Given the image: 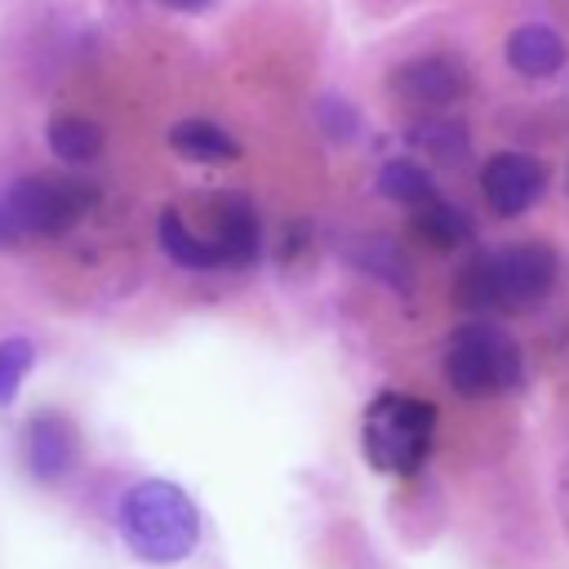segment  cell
<instances>
[{"label":"cell","mask_w":569,"mask_h":569,"mask_svg":"<svg viewBox=\"0 0 569 569\" xmlns=\"http://www.w3.org/2000/svg\"><path fill=\"white\" fill-rule=\"evenodd\" d=\"M556 284V253L538 240L502 244L489 253H476L458 271V307L471 316L493 311H525L542 302Z\"/></svg>","instance_id":"obj_1"},{"label":"cell","mask_w":569,"mask_h":569,"mask_svg":"<svg viewBox=\"0 0 569 569\" xmlns=\"http://www.w3.org/2000/svg\"><path fill=\"white\" fill-rule=\"evenodd\" d=\"M120 533L133 547V556H142L151 565H173V560L196 551L200 516L178 485L142 480L120 502Z\"/></svg>","instance_id":"obj_2"},{"label":"cell","mask_w":569,"mask_h":569,"mask_svg":"<svg viewBox=\"0 0 569 569\" xmlns=\"http://www.w3.org/2000/svg\"><path fill=\"white\" fill-rule=\"evenodd\" d=\"M445 378L458 396H498L520 382V347L489 320H471L445 342Z\"/></svg>","instance_id":"obj_3"},{"label":"cell","mask_w":569,"mask_h":569,"mask_svg":"<svg viewBox=\"0 0 569 569\" xmlns=\"http://www.w3.org/2000/svg\"><path fill=\"white\" fill-rule=\"evenodd\" d=\"M431 436H436V409L427 400L387 391L365 409V453L382 471L396 476L418 471L431 449Z\"/></svg>","instance_id":"obj_4"},{"label":"cell","mask_w":569,"mask_h":569,"mask_svg":"<svg viewBox=\"0 0 569 569\" xmlns=\"http://www.w3.org/2000/svg\"><path fill=\"white\" fill-rule=\"evenodd\" d=\"M22 236H62L93 204V187L71 173H27L4 191Z\"/></svg>","instance_id":"obj_5"},{"label":"cell","mask_w":569,"mask_h":569,"mask_svg":"<svg viewBox=\"0 0 569 569\" xmlns=\"http://www.w3.org/2000/svg\"><path fill=\"white\" fill-rule=\"evenodd\" d=\"M391 98L405 107H453L467 93V67L453 53H422L391 71Z\"/></svg>","instance_id":"obj_6"},{"label":"cell","mask_w":569,"mask_h":569,"mask_svg":"<svg viewBox=\"0 0 569 569\" xmlns=\"http://www.w3.org/2000/svg\"><path fill=\"white\" fill-rule=\"evenodd\" d=\"M542 182H547V169L525 156V151H498L485 160L480 169V191H485V204L498 213V218H516L525 213L538 196H542Z\"/></svg>","instance_id":"obj_7"},{"label":"cell","mask_w":569,"mask_h":569,"mask_svg":"<svg viewBox=\"0 0 569 569\" xmlns=\"http://www.w3.org/2000/svg\"><path fill=\"white\" fill-rule=\"evenodd\" d=\"M80 440L62 413H36L27 422V462L40 480H62L76 467Z\"/></svg>","instance_id":"obj_8"},{"label":"cell","mask_w":569,"mask_h":569,"mask_svg":"<svg viewBox=\"0 0 569 569\" xmlns=\"http://www.w3.org/2000/svg\"><path fill=\"white\" fill-rule=\"evenodd\" d=\"M213 249L222 267H249L262 253V231H258V213L244 196H227L213 213Z\"/></svg>","instance_id":"obj_9"},{"label":"cell","mask_w":569,"mask_h":569,"mask_svg":"<svg viewBox=\"0 0 569 569\" xmlns=\"http://www.w3.org/2000/svg\"><path fill=\"white\" fill-rule=\"evenodd\" d=\"M507 62H511V71H520L529 80L556 76L565 67V40L547 22H525L507 36Z\"/></svg>","instance_id":"obj_10"},{"label":"cell","mask_w":569,"mask_h":569,"mask_svg":"<svg viewBox=\"0 0 569 569\" xmlns=\"http://www.w3.org/2000/svg\"><path fill=\"white\" fill-rule=\"evenodd\" d=\"M169 147L196 164H227L240 156V142L231 133H222L213 120H178L169 129Z\"/></svg>","instance_id":"obj_11"},{"label":"cell","mask_w":569,"mask_h":569,"mask_svg":"<svg viewBox=\"0 0 569 569\" xmlns=\"http://www.w3.org/2000/svg\"><path fill=\"white\" fill-rule=\"evenodd\" d=\"M413 231H418L431 249H458V244H471V236H476L471 218H467L458 204L440 200V196H431L427 204L413 209Z\"/></svg>","instance_id":"obj_12"},{"label":"cell","mask_w":569,"mask_h":569,"mask_svg":"<svg viewBox=\"0 0 569 569\" xmlns=\"http://www.w3.org/2000/svg\"><path fill=\"white\" fill-rule=\"evenodd\" d=\"M409 147H418V151H427L431 160H440V164H462L467 160V124L458 120V116H427V120H413L409 124Z\"/></svg>","instance_id":"obj_13"},{"label":"cell","mask_w":569,"mask_h":569,"mask_svg":"<svg viewBox=\"0 0 569 569\" xmlns=\"http://www.w3.org/2000/svg\"><path fill=\"white\" fill-rule=\"evenodd\" d=\"M44 138H49V151L67 164H89L102 156V129L84 116H53L44 124Z\"/></svg>","instance_id":"obj_14"},{"label":"cell","mask_w":569,"mask_h":569,"mask_svg":"<svg viewBox=\"0 0 569 569\" xmlns=\"http://www.w3.org/2000/svg\"><path fill=\"white\" fill-rule=\"evenodd\" d=\"M342 253H347L365 276H378V280H387V284H396V289H405V284H409L405 253L396 249V240H391V236H351Z\"/></svg>","instance_id":"obj_15"},{"label":"cell","mask_w":569,"mask_h":569,"mask_svg":"<svg viewBox=\"0 0 569 569\" xmlns=\"http://www.w3.org/2000/svg\"><path fill=\"white\" fill-rule=\"evenodd\" d=\"M156 240H160V249H164L178 267H222L213 240L191 236L178 209H164V213H160V222H156Z\"/></svg>","instance_id":"obj_16"},{"label":"cell","mask_w":569,"mask_h":569,"mask_svg":"<svg viewBox=\"0 0 569 569\" xmlns=\"http://www.w3.org/2000/svg\"><path fill=\"white\" fill-rule=\"evenodd\" d=\"M378 191H382L387 200H396V204L418 209V204H427V200L436 196V182H431V173H427L418 160L396 156V160H387V164L378 169Z\"/></svg>","instance_id":"obj_17"},{"label":"cell","mask_w":569,"mask_h":569,"mask_svg":"<svg viewBox=\"0 0 569 569\" xmlns=\"http://www.w3.org/2000/svg\"><path fill=\"white\" fill-rule=\"evenodd\" d=\"M31 365H36V342L31 338H4L0 342V405L13 400V391L31 373Z\"/></svg>","instance_id":"obj_18"},{"label":"cell","mask_w":569,"mask_h":569,"mask_svg":"<svg viewBox=\"0 0 569 569\" xmlns=\"http://www.w3.org/2000/svg\"><path fill=\"white\" fill-rule=\"evenodd\" d=\"M316 120H320L325 138H333V142H351L360 133V116H356V107L347 98H320Z\"/></svg>","instance_id":"obj_19"},{"label":"cell","mask_w":569,"mask_h":569,"mask_svg":"<svg viewBox=\"0 0 569 569\" xmlns=\"http://www.w3.org/2000/svg\"><path fill=\"white\" fill-rule=\"evenodd\" d=\"M18 236H22V227H18V218H13V209H9V200L0 196V249H9V244H18Z\"/></svg>","instance_id":"obj_20"},{"label":"cell","mask_w":569,"mask_h":569,"mask_svg":"<svg viewBox=\"0 0 569 569\" xmlns=\"http://www.w3.org/2000/svg\"><path fill=\"white\" fill-rule=\"evenodd\" d=\"M164 9H173V13H204L213 0H160Z\"/></svg>","instance_id":"obj_21"}]
</instances>
